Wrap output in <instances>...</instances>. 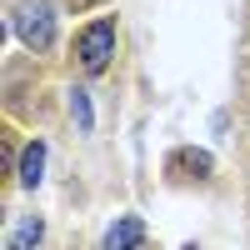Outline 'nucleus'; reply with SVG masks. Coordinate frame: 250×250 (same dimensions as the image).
I'll return each mask as SVG.
<instances>
[{"instance_id":"1","label":"nucleus","mask_w":250,"mask_h":250,"mask_svg":"<svg viewBox=\"0 0 250 250\" xmlns=\"http://www.w3.org/2000/svg\"><path fill=\"white\" fill-rule=\"evenodd\" d=\"M10 35L30 55L55 50V5H50V0H20V5L10 10Z\"/></svg>"},{"instance_id":"2","label":"nucleus","mask_w":250,"mask_h":250,"mask_svg":"<svg viewBox=\"0 0 250 250\" xmlns=\"http://www.w3.org/2000/svg\"><path fill=\"white\" fill-rule=\"evenodd\" d=\"M115 40H120L115 15H95L90 25H80L75 30V60H80V70L100 75V70L110 65V55H115Z\"/></svg>"},{"instance_id":"3","label":"nucleus","mask_w":250,"mask_h":250,"mask_svg":"<svg viewBox=\"0 0 250 250\" xmlns=\"http://www.w3.org/2000/svg\"><path fill=\"white\" fill-rule=\"evenodd\" d=\"M45 180V140H25V150H20V160H15V185L20 190H35V185Z\"/></svg>"},{"instance_id":"4","label":"nucleus","mask_w":250,"mask_h":250,"mask_svg":"<svg viewBox=\"0 0 250 250\" xmlns=\"http://www.w3.org/2000/svg\"><path fill=\"white\" fill-rule=\"evenodd\" d=\"M100 245H105V250H140L145 245V220L140 215H120L110 230L100 235Z\"/></svg>"},{"instance_id":"5","label":"nucleus","mask_w":250,"mask_h":250,"mask_svg":"<svg viewBox=\"0 0 250 250\" xmlns=\"http://www.w3.org/2000/svg\"><path fill=\"white\" fill-rule=\"evenodd\" d=\"M40 240H45V220H40V215H20V225L5 235V250H30Z\"/></svg>"},{"instance_id":"6","label":"nucleus","mask_w":250,"mask_h":250,"mask_svg":"<svg viewBox=\"0 0 250 250\" xmlns=\"http://www.w3.org/2000/svg\"><path fill=\"white\" fill-rule=\"evenodd\" d=\"M165 165H170V170H190L195 180H205V175H210L215 170V160L210 155H205V150H175L170 160H165Z\"/></svg>"},{"instance_id":"7","label":"nucleus","mask_w":250,"mask_h":250,"mask_svg":"<svg viewBox=\"0 0 250 250\" xmlns=\"http://www.w3.org/2000/svg\"><path fill=\"white\" fill-rule=\"evenodd\" d=\"M70 115H75V125H80V135H90L95 130V110H90V90H70Z\"/></svg>"},{"instance_id":"8","label":"nucleus","mask_w":250,"mask_h":250,"mask_svg":"<svg viewBox=\"0 0 250 250\" xmlns=\"http://www.w3.org/2000/svg\"><path fill=\"white\" fill-rule=\"evenodd\" d=\"M85 5H95V0H70V10H85Z\"/></svg>"}]
</instances>
